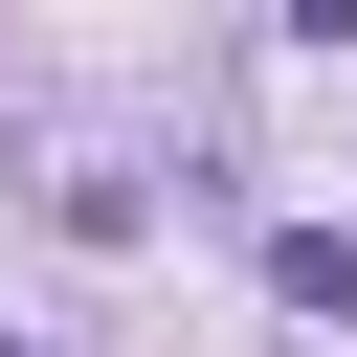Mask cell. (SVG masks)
Instances as JSON below:
<instances>
[{"label":"cell","instance_id":"6da1fadb","mask_svg":"<svg viewBox=\"0 0 357 357\" xmlns=\"http://www.w3.org/2000/svg\"><path fill=\"white\" fill-rule=\"evenodd\" d=\"M268 312L335 335V312H357V223H268Z\"/></svg>","mask_w":357,"mask_h":357}]
</instances>
